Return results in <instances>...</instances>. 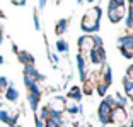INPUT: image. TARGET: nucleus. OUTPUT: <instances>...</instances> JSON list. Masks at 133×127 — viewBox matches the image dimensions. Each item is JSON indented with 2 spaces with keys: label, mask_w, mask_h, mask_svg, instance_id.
<instances>
[{
  "label": "nucleus",
  "mask_w": 133,
  "mask_h": 127,
  "mask_svg": "<svg viewBox=\"0 0 133 127\" xmlns=\"http://www.w3.org/2000/svg\"><path fill=\"white\" fill-rule=\"evenodd\" d=\"M80 29L85 34H97L101 29V7H90L89 10L84 14L82 22H80Z\"/></svg>",
  "instance_id": "nucleus-1"
},
{
  "label": "nucleus",
  "mask_w": 133,
  "mask_h": 127,
  "mask_svg": "<svg viewBox=\"0 0 133 127\" xmlns=\"http://www.w3.org/2000/svg\"><path fill=\"white\" fill-rule=\"evenodd\" d=\"M84 58H85L87 63H90V65L102 66V65H106V49L104 47H94V49L90 51L89 54H85Z\"/></svg>",
  "instance_id": "nucleus-2"
},
{
  "label": "nucleus",
  "mask_w": 133,
  "mask_h": 127,
  "mask_svg": "<svg viewBox=\"0 0 133 127\" xmlns=\"http://www.w3.org/2000/svg\"><path fill=\"white\" fill-rule=\"evenodd\" d=\"M128 120L130 117H128V112H126V107H119V105L113 107V110H111V124H116V125L121 127Z\"/></svg>",
  "instance_id": "nucleus-3"
},
{
  "label": "nucleus",
  "mask_w": 133,
  "mask_h": 127,
  "mask_svg": "<svg viewBox=\"0 0 133 127\" xmlns=\"http://www.w3.org/2000/svg\"><path fill=\"white\" fill-rule=\"evenodd\" d=\"M65 102H66V98H65V97H62V95L53 97V98L46 104L48 110H50V115H51V114L63 115V114H65Z\"/></svg>",
  "instance_id": "nucleus-4"
},
{
  "label": "nucleus",
  "mask_w": 133,
  "mask_h": 127,
  "mask_svg": "<svg viewBox=\"0 0 133 127\" xmlns=\"http://www.w3.org/2000/svg\"><path fill=\"white\" fill-rule=\"evenodd\" d=\"M77 46H78V53L80 54H89L90 51L94 49V39H92V34H84V36H80L78 37V41H77Z\"/></svg>",
  "instance_id": "nucleus-5"
},
{
  "label": "nucleus",
  "mask_w": 133,
  "mask_h": 127,
  "mask_svg": "<svg viewBox=\"0 0 133 127\" xmlns=\"http://www.w3.org/2000/svg\"><path fill=\"white\" fill-rule=\"evenodd\" d=\"M126 15V5H118L114 9H108V19L111 24H118L121 22Z\"/></svg>",
  "instance_id": "nucleus-6"
},
{
  "label": "nucleus",
  "mask_w": 133,
  "mask_h": 127,
  "mask_svg": "<svg viewBox=\"0 0 133 127\" xmlns=\"http://www.w3.org/2000/svg\"><path fill=\"white\" fill-rule=\"evenodd\" d=\"M111 110H113V107H109L108 104H104V102H101L97 107V119L99 122L102 124V125H109L111 124Z\"/></svg>",
  "instance_id": "nucleus-7"
},
{
  "label": "nucleus",
  "mask_w": 133,
  "mask_h": 127,
  "mask_svg": "<svg viewBox=\"0 0 133 127\" xmlns=\"http://www.w3.org/2000/svg\"><path fill=\"white\" fill-rule=\"evenodd\" d=\"M75 63H77V71H78V78H80V81H85L87 76H89V75H87V65H89L87 59L78 53L77 56H75Z\"/></svg>",
  "instance_id": "nucleus-8"
},
{
  "label": "nucleus",
  "mask_w": 133,
  "mask_h": 127,
  "mask_svg": "<svg viewBox=\"0 0 133 127\" xmlns=\"http://www.w3.org/2000/svg\"><path fill=\"white\" fill-rule=\"evenodd\" d=\"M116 44L119 49H128V51H133V34L131 32H126V34L119 36L116 39Z\"/></svg>",
  "instance_id": "nucleus-9"
},
{
  "label": "nucleus",
  "mask_w": 133,
  "mask_h": 127,
  "mask_svg": "<svg viewBox=\"0 0 133 127\" xmlns=\"http://www.w3.org/2000/svg\"><path fill=\"white\" fill-rule=\"evenodd\" d=\"M65 112L68 114V115H80V114H84V107L80 104H77V102H74V100H68L66 98V102H65Z\"/></svg>",
  "instance_id": "nucleus-10"
},
{
  "label": "nucleus",
  "mask_w": 133,
  "mask_h": 127,
  "mask_svg": "<svg viewBox=\"0 0 133 127\" xmlns=\"http://www.w3.org/2000/svg\"><path fill=\"white\" fill-rule=\"evenodd\" d=\"M82 97H84V95H82V88H80L78 85H72L65 98H68V100H74V102H77V104H80V102H82Z\"/></svg>",
  "instance_id": "nucleus-11"
},
{
  "label": "nucleus",
  "mask_w": 133,
  "mask_h": 127,
  "mask_svg": "<svg viewBox=\"0 0 133 127\" xmlns=\"http://www.w3.org/2000/svg\"><path fill=\"white\" fill-rule=\"evenodd\" d=\"M4 95H5V100L10 102V104H16V102L19 100V90H17L12 83L9 85V88L4 92Z\"/></svg>",
  "instance_id": "nucleus-12"
},
{
  "label": "nucleus",
  "mask_w": 133,
  "mask_h": 127,
  "mask_svg": "<svg viewBox=\"0 0 133 127\" xmlns=\"http://www.w3.org/2000/svg\"><path fill=\"white\" fill-rule=\"evenodd\" d=\"M28 104H29V108L36 114L39 108V104H41V95H34V93L28 92Z\"/></svg>",
  "instance_id": "nucleus-13"
},
{
  "label": "nucleus",
  "mask_w": 133,
  "mask_h": 127,
  "mask_svg": "<svg viewBox=\"0 0 133 127\" xmlns=\"http://www.w3.org/2000/svg\"><path fill=\"white\" fill-rule=\"evenodd\" d=\"M82 95H92V93L96 92V81H92L90 78H87L85 81H82Z\"/></svg>",
  "instance_id": "nucleus-14"
},
{
  "label": "nucleus",
  "mask_w": 133,
  "mask_h": 127,
  "mask_svg": "<svg viewBox=\"0 0 133 127\" xmlns=\"http://www.w3.org/2000/svg\"><path fill=\"white\" fill-rule=\"evenodd\" d=\"M17 59H19V63H22L24 66L26 65H34V56H32L31 53H28V51H19V53H17Z\"/></svg>",
  "instance_id": "nucleus-15"
},
{
  "label": "nucleus",
  "mask_w": 133,
  "mask_h": 127,
  "mask_svg": "<svg viewBox=\"0 0 133 127\" xmlns=\"http://www.w3.org/2000/svg\"><path fill=\"white\" fill-rule=\"evenodd\" d=\"M68 24H70L68 19H60L58 22L55 24V34L56 36H63L66 31H68Z\"/></svg>",
  "instance_id": "nucleus-16"
},
{
  "label": "nucleus",
  "mask_w": 133,
  "mask_h": 127,
  "mask_svg": "<svg viewBox=\"0 0 133 127\" xmlns=\"http://www.w3.org/2000/svg\"><path fill=\"white\" fill-rule=\"evenodd\" d=\"M108 90H109V85H106L104 81H101V80L96 81V93H97L99 97H106L108 95Z\"/></svg>",
  "instance_id": "nucleus-17"
},
{
  "label": "nucleus",
  "mask_w": 133,
  "mask_h": 127,
  "mask_svg": "<svg viewBox=\"0 0 133 127\" xmlns=\"http://www.w3.org/2000/svg\"><path fill=\"white\" fill-rule=\"evenodd\" d=\"M55 49L58 51L60 54H66L70 47H68V42H66L65 39H58V41L55 42Z\"/></svg>",
  "instance_id": "nucleus-18"
},
{
  "label": "nucleus",
  "mask_w": 133,
  "mask_h": 127,
  "mask_svg": "<svg viewBox=\"0 0 133 127\" xmlns=\"http://www.w3.org/2000/svg\"><path fill=\"white\" fill-rule=\"evenodd\" d=\"M113 97H114V102H116V105H119V107H126V105H128V97H126V95L116 92Z\"/></svg>",
  "instance_id": "nucleus-19"
},
{
  "label": "nucleus",
  "mask_w": 133,
  "mask_h": 127,
  "mask_svg": "<svg viewBox=\"0 0 133 127\" xmlns=\"http://www.w3.org/2000/svg\"><path fill=\"white\" fill-rule=\"evenodd\" d=\"M123 90H125V95L130 97L133 95V80H130V78H123Z\"/></svg>",
  "instance_id": "nucleus-20"
},
{
  "label": "nucleus",
  "mask_w": 133,
  "mask_h": 127,
  "mask_svg": "<svg viewBox=\"0 0 133 127\" xmlns=\"http://www.w3.org/2000/svg\"><path fill=\"white\" fill-rule=\"evenodd\" d=\"M24 75H28V76H31V78H38V75H39V71L36 69V66L34 65H26L24 66ZM38 83V81H36Z\"/></svg>",
  "instance_id": "nucleus-21"
},
{
  "label": "nucleus",
  "mask_w": 133,
  "mask_h": 127,
  "mask_svg": "<svg viewBox=\"0 0 133 127\" xmlns=\"http://www.w3.org/2000/svg\"><path fill=\"white\" fill-rule=\"evenodd\" d=\"M38 110H39V112L36 114V115H38L39 119L43 120V122L50 119V110H48V107H46V105H43V107H41V108H38Z\"/></svg>",
  "instance_id": "nucleus-22"
},
{
  "label": "nucleus",
  "mask_w": 133,
  "mask_h": 127,
  "mask_svg": "<svg viewBox=\"0 0 133 127\" xmlns=\"http://www.w3.org/2000/svg\"><path fill=\"white\" fill-rule=\"evenodd\" d=\"M9 85H10V81H9L7 78H5V76H0V93L5 92V90L9 88Z\"/></svg>",
  "instance_id": "nucleus-23"
},
{
  "label": "nucleus",
  "mask_w": 133,
  "mask_h": 127,
  "mask_svg": "<svg viewBox=\"0 0 133 127\" xmlns=\"http://www.w3.org/2000/svg\"><path fill=\"white\" fill-rule=\"evenodd\" d=\"M92 39H94V46L96 47H104V41L99 34H92Z\"/></svg>",
  "instance_id": "nucleus-24"
},
{
  "label": "nucleus",
  "mask_w": 133,
  "mask_h": 127,
  "mask_svg": "<svg viewBox=\"0 0 133 127\" xmlns=\"http://www.w3.org/2000/svg\"><path fill=\"white\" fill-rule=\"evenodd\" d=\"M102 102H104V104H108L109 107H116V102H114V97H113V95L102 97Z\"/></svg>",
  "instance_id": "nucleus-25"
},
{
  "label": "nucleus",
  "mask_w": 133,
  "mask_h": 127,
  "mask_svg": "<svg viewBox=\"0 0 133 127\" xmlns=\"http://www.w3.org/2000/svg\"><path fill=\"white\" fill-rule=\"evenodd\" d=\"M22 80H24V85H26V88H31V86H32V85H34L36 83V80H34V78H31V76H28V75H24V78H22Z\"/></svg>",
  "instance_id": "nucleus-26"
},
{
  "label": "nucleus",
  "mask_w": 133,
  "mask_h": 127,
  "mask_svg": "<svg viewBox=\"0 0 133 127\" xmlns=\"http://www.w3.org/2000/svg\"><path fill=\"white\" fill-rule=\"evenodd\" d=\"M28 92L34 93V95H41V93H43V90H41V86H39V83H34V85L31 86V88L28 90Z\"/></svg>",
  "instance_id": "nucleus-27"
},
{
  "label": "nucleus",
  "mask_w": 133,
  "mask_h": 127,
  "mask_svg": "<svg viewBox=\"0 0 133 127\" xmlns=\"http://www.w3.org/2000/svg\"><path fill=\"white\" fill-rule=\"evenodd\" d=\"M32 20H34V29H36V31H39V29H41V24H39L38 12H34V14H32Z\"/></svg>",
  "instance_id": "nucleus-28"
},
{
  "label": "nucleus",
  "mask_w": 133,
  "mask_h": 127,
  "mask_svg": "<svg viewBox=\"0 0 133 127\" xmlns=\"http://www.w3.org/2000/svg\"><path fill=\"white\" fill-rule=\"evenodd\" d=\"M48 56H50V59H51V63H53V65H58L60 63V58H58V54H55V53H48Z\"/></svg>",
  "instance_id": "nucleus-29"
},
{
  "label": "nucleus",
  "mask_w": 133,
  "mask_h": 127,
  "mask_svg": "<svg viewBox=\"0 0 133 127\" xmlns=\"http://www.w3.org/2000/svg\"><path fill=\"white\" fill-rule=\"evenodd\" d=\"M119 51L126 59H133V51H128V49H119Z\"/></svg>",
  "instance_id": "nucleus-30"
},
{
  "label": "nucleus",
  "mask_w": 133,
  "mask_h": 127,
  "mask_svg": "<svg viewBox=\"0 0 133 127\" xmlns=\"http://www.w3.org/2000/svg\"><path fill=\"white\" fill-rule=\"evenodd\" d=\"M34 127H44V122H43L41 119H39V117L36 115V114H34Z\"/></svg>",
  "instance_id": "nucleus-31"
},
{
  "label": "nucleus",
  "mask_w": 133,
  "mask_h": 127,
  "mask_svg": "<svg viewBox=\"0 0 133 127\" xmlns=\"http://www.w3.org/2000/svg\"><path fill=\"white\" fill-rule=\"evenodd\" d=\"M126 78H130V80H133V65H130L128 68H126Z\"/></svg>",
  "instance_id": "nucleus-32"
},
{
  "label": "nucleus",
  "mask_w": 133,
  "mask_h": 127,
  "mask_svg": "<svg viewBox=\"0 0 133 127\" xmlns=\"http://www.w3.org/2000/svg\"><path fill=\"white\" fill-rule=\"evenodd\" d=\"M44 127H58V125H56L51 119H48V120H44Z\"/></svg>",
  "instance_id": "nucleus-33"
},
{
  "label": "nucleus",
  "mask_w": 133,
  "mask_h": 127,
  "mask_svg": "<svg viewBox=\"0 0 133 127\" xmlns=\"http://www.w3.org/2000/svg\"><path fill=\"white\" fill-rule=\"evenodd\" d=\"M111 2H114L116 5H126V0H111Z\"/></svg>",
  "instance_id": "nucleus-34"
},
{
  "label": "nucleus",
  "mask_w": 133,
  "mask_h": 127,
  "mask_svg": "<svg viewBox=\"0 0 133 127\" xmlns=\"http://www.w3.org/2000/svg\"><path fill=\"white\" fill-rule=\"evenodd\" d=\"M2 42H4V27L0 26V46H2Z\"/></svg>",
  "instance_id": "nucleus-35"
},
{
  "label": "nucleus",
  "mask_w": 133,
  "mask_h": 127,
  "mask_svg": "<svg viewBox=\"0 0 133 127\" xmlns=\"http://www.w3.org/2000/svg\"><path fill=\"white\" fill-rule=\"evenodd\" d=\"M46 2H48V0H39V9H44V7H46Z\"/></svg>",
  "instance_id": "nucleus-36"
},
{
  "label": "nucleus",
  "mask_w": 133,
  "mask_h": 127,
  "mask_svg": "<svg viewBox=\"0 0 133 127\" xmlns=\"http://www.w3.org/2000/svg\"><path fill=\"white\" fill-rule=\"evenodd\" d=\"M12 51H14V53H16V54H17V53H19V51H21V49H19V47H17V46H16V44H12Z\"/></svg>",
  "instance_id": "nucleus-37"
},
{
  "label": "nucleus",
  "mask_w": 133,
  "mask_h": 127,
  "mask_svg": "<svg viewBox=\"0 0 133 127\" xmlns=\"http://www.w3.org/2000/svg\"><path fill=\"white\" fill-rule=\"evenodd\" d=\"M121 127H133V122H131V120H128V122H126L125 125H121Z\"/></svg>",
  "instance_id": "nucleus-38"
},
{
  "label": "nucleus",
  "mask_w": 133,
  "mask_h": 127,
  "mask_svg": "<svg viewBox=\"0 0 133 127\" xmlns=\"http://www.w3.org/2000/svg\"><path fill=\"white\" fill-rule=\"evenodd\" d=\"M4 61H5V59H4V56L0 54V65H4Z\"/></svg>",
  "instance_id": "nucleus-39"
},
{
  "label": "nucleus",
  "mask_w": 133,
  "mask_h": 127,
  "mask_svg": "<svg viewBox=\"0 0 133 127\" xmlns=\"http://www.w3.org/2000/svg\"><path fill=\"white\" fill-rule=\"evenodd\" d=\"M0 19H5V14H4L2 10H0Z\"/></svg>",
  "instance_id": "nucleus-40"
},
{
  "label": "nucleus",
  "mask_w": 133,
  "mask_h": 127,
  "mask_svg": "<svg viewBox=\"0 0 133 127\" xmlns=\"http://www.w3.org/2000/svg\"><path fill=\"white\" fill-rule=\"evenodd\" d=\"M77 4H78V5H82V4H84V0H77Z\"/></svg>",
  "instance_id": "nucleus-41"
},
{
  "label": "nucleus",
  "mask_w": 133,
  "mask_h": 127,
  "mask_svg": "<svg viewBox=\"0 0 133 127\" xmlns=\"http://www.w3.org/2000/svg\"><path fill=\"white\" fill-rule=\"evenodd\" d=\"M87 2H89V4H92V2H94V0H87Z\"/></svg>",
  "instance_id": "nucleus-42"
},
{
  "label": "nucleus",
  "mask_w": 133,
  "mask_h": 127,
  "mask_svg": "<svg viewBox=\"0 0 133 127\" xmlns=\"http://www.w3.org/2000/svg\"><path fill=\"white\" fill-rule=\"evenodd\" d=\"M85 127H92V125H90V124H87V125H85Z\"/></svg>",
  "instance_id": "nucleus-43"
},
{
  "label": "nucleus",
  "mask_w": 133,
  "mask_h": 127,
  "mask_svg": "<svg viewBox=\"0 0 133 127\" xmlns=\"http://www.w3.org/2000/svg\"><path fill=\"white\" fill-rule=\"evenodd\" d=\"M131 2H133V0H130V4H131Z\"/></svg>",
  "instance_id": "nucleus-44"
}]
</instances>
